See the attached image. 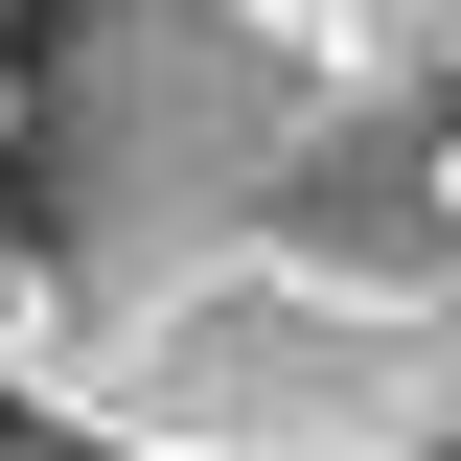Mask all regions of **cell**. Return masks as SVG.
<instances>
[{
    "label": "cell",
    "mask_w": 461,
    "mask_h": 461,
    "mask_svg": "<svg viewBox=\"0 0 461 461\" xmlns=\"http://www.w3.org/2000/svg\"><path fill=\"white\" fill-rule=\"evenodd\" d=\"M0 461H115V438H69V415H23V438H0Z\"/></svg>",
    "instance_id": "obj_2"
},
{
    "label": "cell",
    "mask_w": 461,
    "mask_h": 461,
    "mask_svg": "<svg viewBox=\"0 0 461 461\" xmlns=\"http://www.w3.org/2000/svg\"><path fill=\"white\" fill-rule=\"evenodd\" d=\"M0 23H23V0H0Z\"/></svg>",
    "instance_id": "obj_4"
},
{
    "label": "cell",
    "mask_w": 461,
    "mask_h": 461,
    "mask_svg": "<svg viewBox=\"0 0 461 461\" xmlns=\"http://www.w3.org/2000/svg\"><path fill=\"white\" fill-rule=\"evenodd\" d=\"M0 115H23V69H0Z\"/></svg>",
    "instance_id": "obj_3"
},
{
    "label": "cell",
    "mask_w": 461,
    "mask_h": 461,
    "mask_svg": "<svg viewBox=\"0 0 461 461\" xmlns=\"http://www.w3.org/2000/svg\"><path fill=\"white\" fill-rule=\"evenodd\" d=\"M0 393L115 461H461V69L277 0H47Z\"/></svg>",
    "instance_id": "obj_1"
}]
</instances>
